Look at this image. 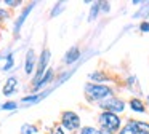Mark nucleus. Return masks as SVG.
Returning <instances> with one entry per match:
<instances>
[{
    "label": "nucleus",
    "instance_id": "9b49d317",
    "mask_svg": "<svg viewBox=\"0 0 149 134\" xmlns=\"http://www.w3.org/2000/svg\"><path fill=\"white\" fill-rule=\"evenodd\" d=\"M127 110H130L135 115H146L148 113V105H146V102L143 97L132 96V97H128V101H127Z\"/></svg>",
    "mask_w": 149,
    "mask_h": 134
},
{
    "label": "nucleus",
    "instance_id": "ddd939ff",
    "mask_svg": "<svg viewBox=\"0 0 149 134\" xmlns=\"http://www.w3.org/2000/svg\"><path fill=\"white\" fill-rule=\"evenodd\" d=\"M123 86L128 93H132V96H136V97H143L141 93V86H139V80L135 73H128L123 80Z\"/></svg>",
    "mask_w": 149,
    "mask_h": 134
},
{
    "label": "nucleus",
    "instance_id": "c85d7f7f",
    "mask_svg": "<svg viewBox=\"0 0 149 134\" xmlns=\"http://www.w3.org/2000/svg\"><path fill=\"white\" fill-rule=\"evenodd\" d=\"M98 134H114V133H111V131H107V129H103V128H98Z\"/></svg>",
    "mask_w": 149,
    "mask_h": 134
},
{
    "label": "nucleus",
    "instance_id": "6ab92c4d",
    "mask_svg": "<svg viewBox=\"0 0 149 134\" xmlns=\"http://www.w3.org/2000/svg\"><path fill=\"white\" fill-rule=\"evenodd\" d=\"M64 11H66V2H56L55 5L52 6L48 16H50V19H55V18H58V16H61Z\"/></svg>",
    "mask_w": 149,
    "mask_h": 134
},
{
    "label": "nucleus",
    "instance_id": "dca6fc26",
    "mask_svg": "<svg viewBox=\"0 0 149 134\" xmlns=\"http://www.w3.org/2000/svg\"><path fill=\"white\" fill-rule=\"evenodd\" d=\"M130 123L133 124L136 134H141V133H149V121L148 120H139V118H128Z\"/></svg>",
    "mask_w": 149,
    "mask_h": 134
},
{
    "label": "nucleus",
    "instance_id": "a211bd4d",
    "mask_svg": "<svg viewBox=\"0 0 149 134\" xmlns=\"http://www.w3.org/2000/svg\"><path fill=\"white\" fill-rule=\"evenodd\" d=\"M101 11H100V2H91L90 8H88V15H87V21L88 22H95L100 18Z\"/></svg>",
    "mask_w": 149,
    "mask_h": 134
},
{
    "label": "nucleus",
    "instance_id": "6e6552de",
    "mask_svg": "<svg viewBox=\"0 0 149 134\" xmlns=\"http://www.w3.org/2000/svg\"><path fill=\"white\" fill-rule=\"evenodd\" d=\"M36 66H37V53L34 48H29L24 54V59H23V72L24 75L27 77H32L34 72H36Z\"/></svg>",
    "mask_w": 149,
    "mask_h": 134
},
{
    "label": "nucleus",
    "instance_id": "0eeeda50",
    "mask_svg": "<svg viewBox=\"0 0 149 134\" xmlns=\"http://www.w3.org/2000/svg\"><path fill=\"white\" fill-rule=\"evenodd\" d=\"M55 80H56V70L53 69L52 66H50L48 69L45 70V73L40 77L39 82H37L36 85L29 86V88H31V93H42V91H47V89H50V86L55 83Z\"/></svg>",
    "mask_w": 149,
    "mask_h": 134
},
{
    "label": "nucleus",
    "instance_id": "bb28decb",
    "mask_svg": "<svg viewBox=\"0 0 149 134\" xmlns=\"http://www.w3.org/2000/svg\"><path fill=\"white\" fill-rule=\"evenodd\" d=\"M138 30L141 32V34H149V21H139Z\"/></svg>",
    "mask_w": 149,
    "mask_h": 134
},
{
    "label": "nucleus",
    "instance_id": "1a4fd4ad",
    "mask_svg": "<svg viewBox=\"0 0 149 134\" xmlns=\"http://www.w3.org/2000/svg\"><path fill=\"white\" fill-rule=\"evenodd\" d=\"M82 57V48L79 45H72L71 48L66 50V53L63 54V59H61V64L63 66H75V64L80 61Z\"/></svg>",
    "mask_w": 149,
    "mask_h": 134
},
{
    "label": "nucleus",
    "instance_id": "473e14b6",
    "mask_svg": "<svg viewBox=\"0 0 149 134\" xmlns=\"http://www.w3.org/2000/svg\"><path fill=\"white\" fill-rule=\"evenodd\" d=\"M0 5H2V0H0Z\"/></svg>",
    "mask_w": 149,
    "mask_h": 134
},
{
    "label": "nucleus",
    "instance_id": "2eb2a0df",
    "mask_svg": "<svg viewBox=\"0 0 149 134\" xmlns=\"http://www.w3.org/2000/svg\"><path fill=\"white\" fill-rule=\"evenodd\" d=\"M0 59H3V66H2V72L8 73L15 69V54L13 51L5 53V56H0Z\"/></svg>",
    "mask_w": 149,
    "mask_h": 134
},
{
    "label": "nucleus",
    "instance_id": "4468645a",
    "mask_svg": "<svg viewBox=\"0 0 149 134\" xmlns=\"http://www.w3.org/2000/svg\"><path fill=\"white\" fill-rule=\"evenodd\" d=\"M52 91V88L47 89V91H42V93H29V94L23 96V97L19 99V105H24V107H31V105H36L39 104L42 99H45V96L48 94V93Z\"/></svg>",
    "mask_w": 149,
    "mask_h": 134
},
{
    "label": "nucleus",
    "instance_id": "7ed1b4c3",
    "mask_svg": "<svg viewBox=\"0 0 149 134\" xmlns=\"http://www.w3.org/2000/svg\"><path fill=\"white\" fill-rule=\"evenodd\" d=\"M123 118L120 115H116V113H111V112H100L96 115V123H98V128H103V129H107L111 133L117 134L119 129L122 128L123 124Z\"/></svg>",
    "mask_w": 149,
    "mask_h": 134
},
{
    "label": "nucleus",
    "instance_id": "9d476101",
    "mask_svg": "<svg viewBox=\"0 0 149 134\" xmlns=\"http://www.w3.org/2000/svg\"><path fill=\"white\" fill-rule=\"evenodd\" d=\"M18 91H19V78L16 75H10L2 86V96H5L7 99H11Z\"/></svg>",
    "mask_w": 149,
    "mask_h": 134
},
{
    "label": "nucleus",
    "instance_id": "412c9836",
    "mask_svg": "<svg viewBox=\"0 0 149 134\" xmlns=\"http://www.w3.org/2000/svg\"><path fill=\"white\" fill-rule=\"evenodd\" d=\"M19 108V102L15 99H7L5 102L0 104V110L2 112H16Z\"/></svg>",
    "mask_w": 149,
    "mask_h": 134
},
{
    "label": "nucleus",
    "instance_id": "4be33fe9",
    "mask_svg": "<svg viewBox=\"0 0 149 134\" xmlns=\"http://www.w3.org/2000/svg\"><path fill=\"white\" fill-rule=\"evenodd\" d=\"M11 19V11L5 6H0V27L3 24H7L8 21Z\"/></svg>",
    "mask_w": 149,
    "mask_h": 134
},
{
    "label": "nucleus",
    "instance_id": "423d86ee",
    "mask_svg": "<svg viewBox=\"0 0 149 134\" xmlns=\"http://www.w3.org/2000/svg\"><path fill=\"white\" fill-rule=\"evenodd\" d=\"M39 5L37 2H31V3H26V5L21 8L19 15L16 16V18L13 19V24H11V32H13L15 38H19V34H21V29L24 27V24H26L27 18H29V15L32 13V10L36 8V6Z\"/></svg>",
    "mask_w": 149,
    "mask_h": 134
},
{
    "label": "nucleus",
    "instance_id": "2f4dec72",
    "mask_svg": "<svg viewBox=\"0 0 149 134\" xmlns=\"http://www.w3.org/2000/svg\"><path fill=\"white\" fill-rule=\"evenodd\" d=\"M141 134H149V133H141Z\"/></svg>",
    "mask_w": 149,
    "mask_h": 134
},
{
    "label": "nucleus",
    "instance_id": "b1692460",
    "mask_svg": "<svg viewBox=\"0 0 149 134\" xmlns=\"http://www.w3.org/2000/svg\"><path fill=\"white\" fill-rule=\"evenodd\" d=\"M2 5H5V8H8L11 11V10H16L19 6H23L24 3H23V0H3Z\"/></svg>",
    "mask_w": 149,
    "mask_h": 134
},
{
    "label": "nucleus",
    "instance_id": "20e7f679",
    "mask_svg": "<svg viewBox=\"0 0 149 134\" xmlns=\"http://www.w3.org/2000/svg\"><path fill=\"white\" fill-rule=\"evenodd\" d=\"M100 108V112H111V113H116L122 117L123 113L127 112V101L122 97V96H112V97L106 99V101L100 102L96 105Z\"/></svg>",
    "mask_w": 149,
    "mask_h": 134
},
{
    "label": "nucleus",
    "instance_id": "5701e85b",
    "mask_svg": "<svg viewBox=\"0 0 149 134\" xmlns=\"http://www.w3.org/2000/svg\"><path fill=\"white\" fill-rule=\"evenodd\" d=\"M117 134H136L135 128H133V124H132V123H130L128 118H127V120L123 121L122 128L119 129V133H117Z\"/></svg>",
    "mask_w": 149,
    "mask_h": 134
},
{
    "label": "nucleus",
    "instance_id": "f257e3e1",
    "mask_svg": "<svg viewBox=\"0 0 149 134\" xmlns=\"http://www.w3.org/2000/svg\"><path fill=\"white\" fill-rule=\"evenodd\" d=\"M116 96V88L112 85H98V83L87 82L84 85V97L88 104L98 105L100 102Z\"/></svg>",
    "mask_w": 149,
    "mask_h": 134
},
{
    "label": "nucleus",
    "instance_id": "aec40b11",
    "mask_svg": "<svg viewBox=\"0 0 149 134\" xmlns=\"http://www.w3.org/2000/svg\"><path fill=\"white\" fill-rule=\"evenodd\" d=\"M19 134H40V128L36 123H23L19 126Z\"/></svg>",
    "mask_w": 149,
    "mask_h": 134
},
{
    "label": "nucleus",
    "instance_id": "39448f33",
    "mask_svg": "<svg viewBox=\"0 0 149 134\" xmlns=\"http://www.w3.org/2000/svg\"><path fill=\"white\" fill-rule=\"evenodd\" d=\"M50 62H52V51L48 48H43L39 54H37V66H36V72L32 75V80H31V86L36 85L40 80V77L45 73V70L50 67Z\"/></svg>",
    "mask_w": 149,
    "mask_h": 134
},
{
    "label": "nucleus",
    "instance_id": "c756f323",
    "mask_svg": "<svg viewBox=\"0 0 149 134\" xmlns=\"http://www.w3.org/2000/svg\"><path fill=\"white\" fill-rule=\"evenodd\" d=\"M143 3H144V0H133L132 5H135V6H141Z\"/></svg>",
    "mask_w": 149,
    "mask_h": 134
},
{
    "label": "nucleus",
    "instance_id": "f03ea898",
    "mask_svg": "<svg viewBox=\"0 0 149 134\" xmlns=\"http://www.w3.org/2000/svg\"><path fill=\"white\" fill-rule=\"evenodd\" d=\"M58 124L68 134H75L82 128V117L75 110H63L59 115Z\"/></svg>",
    "mask_w": 149,
    "mask_h": 134
},
{
    "label": "nucleus",
    "instance_id": "cd10ccee",
    "mask_svg": "<svg viewBox=\"0 0 149 134\" xmlns=\"http://www.w3.org/2000/svg\"><path fill=\"white\" fill-rule=\"evenodd\" d=\"M47 134H68V133H66V131L63 129V128L59 126L58 123H56L55 126H53V128H52V129H50V131H48V133H47Z\"/></svg>",
    "mask_w": 149,
    "mask_h": 134
},
{
    "label": "nucleus",
    "instance_id": "393cba45",
    "mask_svg": "<svg viewBox=\"0 0 149 134\" xmlns=\"http://www.w3.org/2000/svg\"><path fill=\"white\" fill-rule=\"evenodd\" d=\"M75 134H98V128L93 124H82V128Z\"/></svg>",
    "mask_w": 149,
    "mask_h": 134
},
{
    "label": "nucleus",
    "instance_id": "f8f14e48",
    "mask_svg": "<svg viewBox=\"0 0 149 134\" xmlns=\"http://www.w3.org/2000/svg\"><path fill=\"white\" fill-rule=\"evenodd\" d=\"M87 78L90 83H98V85H111V82H112V75L103 69H95L93 72L87 75Z\"/></svg>",
    "mask_w": 149,
    "mask_h": 134
},
{
    "label": "nucleus",
    "instance_id": "f3484780",
    "mask_svg": "<svg viewBox=\"0 0 149 134\" xmlns=\"http://www.w3.org/2000/svg\"><path fill=\"white\" fill-rule=\"evenodd\" d=\"M149 18V2H144L141 6H138L135 13L132 15V19H141V21H148Z\"/></svg>",
    "mask_w": 149,
    "mask_h": 134
},
{
    "label": "nucleus",
    "instance_id": "a878e982",
    "mask_svg": "<svg viewBox=\"0 0 149 134\" xmlns=\"http://www.w3.org/2000/svg\"><path fill=\"white\" fill-rule=\"evenodd\" d=\"M111 10H112V5H111V2H100V11L101 15H109Z\"/></svg>",
    "mask_w": 149,
    "mask_h": 134
},
{
    "label": "nucleus",
    "instance_id": "7c9ffc66",
    "mask_svg": "<svg viewBox=\"0 0 149 134\" xmlns=\"http://www.w3.org/2000/svg\"><path fill=\"white\" fill-rule=\"evenodd\" d=\"M144 102H146V105H149V91H148V94L144 96Z\"/></svg>",
    "mask_w": 149,
    "mask_h": 134
}]
</instances>
